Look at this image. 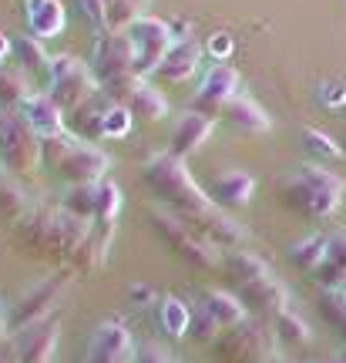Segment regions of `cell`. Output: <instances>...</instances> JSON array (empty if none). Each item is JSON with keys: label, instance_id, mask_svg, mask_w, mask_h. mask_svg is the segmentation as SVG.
Instances as JSON below:
<instances>
[{"label": "cell", "instance_id": "1", "mask_svg": "<svg viewBox=\"0 0 346 363\" xmlns=\"http://www.w3.org/2000/svg\"><path fill=\"white\" fill-rule=\"evenodd\" d=\"M91 229H94L91 222L77 219L61 206H38L13 229V239L27 256L48 262H65L67 269H74L77 256L91 242Z\"/></svg>", "mask_w": 346, "mask_h": 363}, {"label": "cell", "instance_id": "2", "mask_svg": "<svg viewBox=\"0 0 346 363\" xmlns=\"http://www.w3.org/2000/svg\"><path fill=\"white\" fill-rule=\"evenodd\" d=\"M141 179L148 182V189L165 202V208H172L182 219H195V216H202L208 208H216L208 192L192 179L189 165L182 158H175L172 152H158V155L148 158L141 165Z\"/></svg>", "mask_w": 346, "mask_h": 363}, {"label": "cell", "instance_id": "3", "mask_svg": "<svg viewBox=\"0 0 346 363\" xmlns=\"http://www.w3.org/2000/svg\"><path fill=\"white\" fill-rule=\"evenodd\" d=\"M279 192H282V202L289 208H296L306 219L320 222V219H330L336 208L343 206L346 182L336 172L306 162L303 169H296L293 175H286L279 182Z\"/></svg>", "mask_w": 346, "mask_h": 363}, {"label": "cell", "instance_id": "4", "mask_svg": "<svg viewBox=\"0 0 346 363\" xmlns=\"http://www.w3.org/2000/svg\"><path fill=\"white\" fill-rule=\"evenodd\" d=\"M148 219H152L155 235H158L175 256H182L189 266H195V269H222L225 252H218L206 235L195 233L192 225L182 219V216H175L172 208H152Z\"/></svg>", "mask_w": 346, "mask_h": 363}, {"label": "cell", "instance_id": "5", "mask_svg": "<svg viewBox=\"0 0 346 363\" xmlns=\"http://www.w3.org/2000/svg\"><path fill=\"white\" fill-rule=\"evenodd\" d=\"M276 333L269 323L256 316H245L242 323L222 330L212 343V360L216 363H269L276 357Z\"/></svg>", "mask_w": 346, "mask_h": 363}, {"label": "cell", "instance_id": "6", "mask_svg": "<svg viewBox=\"0 0 346 363\" xmlns=\"http://www.w3.org/2000/svg\"><path fill=\"white\" fill-rule=\"evenodd\" d=\"M65 115L77 111L81 104H88L91 98L101 94V84L91 74V67L74 57V54H57L51 57V81H48V91H44Z\"/></svg>", "mask_w": 346, "mask_h": 363}, {"label": "cell", "instance_id": "7", "mask_svg": "<svg viewBox=\"0 0 346 363\" xmlns=\"http://www.w3.org/2000/svg\"><path fill=\"white\" fill-rule=\"evenodd\" d=\"M74 283V269H61L48 276V279H40L38 286H30L27 293L11 303V313H4V320H7V330H24L30 323H40V320H48L57 313V303L65 299V293L71 289Z\"/></svg>", "mask_w": 346, "mask_h": 363}, {"label": "cell", "instance_id": "8", "mask_svg": "<svg viewBox=\"0 0 346 363\" xmlns=\"http://www.w3.org/2000/svg\"><path fill=\"white\" fill-rule=\"evenodd\" d=\"M0 165L17 175H30L40 165V138L7 111H0Z\"/></svg>", "mask_w": 346, "mask_h": 363}, {"label": "cell", "instance_id": "9", "mask_svg": "<svg viewBox=\"0 0 346 363\" xmlns=\"http://www.w3.org/2000/svg\"><path fill=\"white\" fill-rule=\"evenodd\" d=\"M131 44H135V74L138 78H148V74H158L162 61L168 57V51L175 48V38L168 30L165 21L158 17H138L128 30Z\"/></svg>", "mask_w": 346, "mask_h": 363}, {"label": "cell", "instance_id": "10", "mask_svg": "<svg viewBox=\"0 0 346 363\" xmlns=\"http://www.w3.org/2000/svg\"><path fill=\"white\" fill-rule=\"evenodd\" d=\"M91 74L98 78V84L121 78V74H135V44L128 34H111L101 30L94 34L91 44Z\"/></svg>", "mask_w": 346, "mask_h": 363}, {"label": "cell", "instance_id": "11", "mask_svg": "<svg viewBox=\"0 0 346 363\" xmlns=\"http://www.w3.org/2000/svg\"><path fill=\"white\" fill-rule=\"evenodd\" d=\"M57 343H61V316L57 313L13 333L17 363H54Z\"/></svg>", "mask_w": 346, "mask_h": 363}, {"label": "cell", "instance_id": "12", "mask_svg": "<svg viewBox=\"0 0 346 363\" xmlns=\"http://www.w3.org/2000/svg\"><path fill=\"white\" fill-rule=\"evenodd\" d=\"M189 225H192L195 233H202L212 242V246L218 249V252H239V249H249V242H252V233L245 229V225H239V222L232 219V216H225L222 208H208V212H202V216H195V219H185Z\"/></svg>", "mask_w": 346, "mask_h": 363}, {"label": "cell", "instance_id": "13", "mask_svg": "<svg viewBox=\"0 0 346 363\" xmlns=\"http://www.w3.org/2000/svg\"><path fill=\"white\" fill-rule=\"evenodd\" d=\"M135 340L121 320H104L98 323L94 337L88 343V360L84 363H135Z\"/></svg>", "mask_w": 346, "mask_h": 363}, {"label": "cell", "instance_id": "14", "mask_svg": "<svg viewBox=\"0 0 346 363\" xmlns=\"http://www.w3.org/2000/svg\"><path fill=\"white\" fill-rule=\"evenodd\" d=\"M239 299L249 316H256L262 323H272L282 310H289V289L276 279V276H266V279H256L249 286H239Z\"/></svg>", "mask_w": 346, "mask_h": 363}, {"label": "cell", "instance_id": "15", "mask_svg": "<svg viewBox=\"0 0 346 363\" xmlns=\"http://www.w3.org/2000/svg\"><path fill=\"white\" fill-rule=\"evenodd\" d=\"M108 169H111V158L104 155L98 145L81 142L54 172H57L67 185H94V182L108 179Z\"/></svg>", "mask_w": 346, "mask_h": 363}, {"label": "cell", "instance_id": "16", "mask_svg": "<svg viewBox=\"0 0 346 363\" xmlns=\"http://www.w3.org/2000/svg\"><path fill=\"white\" fill-rule=\"evenodd\" d=\"M212 131H216V118L206 115V111H199V108H192V111H185V115L179 118V125H175V131H172L168 152L185 162V158L195 155V152L212 138Z\"/></svg>", "mask_w": 346, "mask_h": 363}, {"label": "cell", "instance_id": "17", "mask_svg": "<svg viewBox=\"0 0 346 363\" xmlns=\"http://www.w3.org/2000/svg\"><path fill=\"white\" fill-rule=\"evenodd\" d=\"M17 118L24 121L27 128L34 131L38 138H51V135H61L67 125V115L57 108V104L44 94V91H34L21 108H17Z\"/></svg>", "mask_w": 346, "mask_h": 363}, {"label": "cell", "instance_id": "18", "mask_svg": "<svg viewBox=\"0 0 346 363\" xmlns=\"http://www.w3.org/2000/svg\"><path fill=\"white\" fill-rule=\"evenodd\" d=\"M206 192L218 208H245L256 199V179L242 169H229L222 175H216Z\"/></svg>", "mask_w": 346, "mask_h": 363}, {"label": "cell", "instance_id": "19", "mask_svg": "<svg viewBox=\"0 0 346 363\" xmlns=\"http://www.w3.org/2000/svg\"><path fill=\"white\" fill-rule=\"evenodd\" d=\"M235 88H239V71L229 65H216L206 78H202L195 108L206 111V115H216V111H222V104H229L232 98H235Z\"/></svg>", "mask_w": 346, "mask_h": 363}, {"label": "cell", "instance_id": "20", "mask_svg": "<svg viewBox=\"0 0 346 363\" xmlns=\"http://www.w3.org/2000/svg\"><path fill=\"white\" fill-rule=\"evenodd\" d=\"M24 21L30 38L48 40L57 38L67 24V11L61 0H24Z\"/></svg>", "mask_w": 346, "mask_h": 363}, {"label": "cell", "instance_id": "21", "mask_svg": "<svg viewBox=\"0 0 346 363\" xmlns=\"http://www.w3.org/2000/svg\"><path fill=\"white\" fill-rule=\"evenodd\" d=\"M202 54H206V48H202L195 38L179 40V44L168 51L165 61H162V67H158V78L168 81V84H185V81H192L199 65H202Z\"/></svg>", "mask_w": 346, "mask_h": 363}, {"label": "cell", "instance_id": "22", "mask_svg": "<svg viewBox=\"0 0 346 363\" xmlns=\"http://www.w3.org/2000/svg\"><path fill=\"white\" fill-rule=\"evenodd\" d=\"M225 121H229L235 131H242V135H266L272 128L269 115H266V108L252 98H242V94H235L229 104H225Z\"/></svg>", "mask_w": 346, "mask_h": 363}, {"label": "cell", "instance_id": "23", "mask_svg": "<svg viewBox=\"0 0 346 363\" xmlns=\"http://www.w3.org/2000/svg\"><path fill=\"white\" fill-rule=\"evenodd\" d=\"M316 279H320V286H336V289L346 286V225L326 235V256H323V266L316 269Z\"/></svg>", "mask_w": 346, "mask_h": 363}, {"label": "cell", "instance_id": "24", "mask_svg": "<svg viewBox=\"0 0 346 363\" xmlns=\"http://www.w3.org/2000/svg\"><path fill=\"white\" fill-rule=\"evenodd\" d=\"M199 303H202V306L216 316V323L222 326V330L242 323L245 316H249V313H245V306H242V299L232 296V293H225V289H218V286L202 289V293H199Z\"/></svg>", "mask_w": 346, "mask_h": 363}, {"label": "cell", "instance_id": "25", "mask_svg": "<svg viewBox=\"0 0 346 363\" xmlns=\"http://www.w3.org/2000/svg\"><path fill=\"white\" fill-rule=\"evenodd\" d=\"M34 208H38V202H34V195L27 189H21L11 179H0V222H11L17 229Z\"/></svg>", "mask_w": 346, "mask_h": 363}, {"label": "cell", "instance_id": "26", "mask_svg": "<svg viewBox=\"0 0 346 363\" xmlns=\"http://www.w3.org/2000/svg\"><path fill=\"white\" fill-rule=\"evenodd\" d=\"M222 269H225V276H229L235 286H249V283H256V279H266V276H272L269 266H266V259H259L252 249L229 252V256L222 259Z\"/></svg>", "mask_w": 346, "mask_h": 363}, {"label": "cell", "instance_id": "27", "mask_svg": "<svg viewBox=\"0 0 346 363\" xmlns=\"http://www.w3.org/2000/svg\"><path fill=\"white\" fill-rule=\"evenodd\" d=\"M13 57H17V67L27 74V81H44V88H48V81H51V57L48 51L38 44V38H21L13 44Z\"/></svg>", "mask_w": 346, "mask_h": 363}, {"label": "cell", "instance_id": "28", "mask_svg": "<svg viewBox=\"0 0 346 363\" xmlns=\"http://www.w3.org/2000/svg\"><path fill=\"white\" fill-rule=\"evenodd\" d=\"M118 212H121V189H118V182L101 179L98 182V212H94V222H91V225H94L98 233L115 235Z\"/></svg>", "mask_w": 346, "mask_h": 363}, {"label": "cell", "instance_id": "29", "mask_svg": "<svg viewBox=\"0 0 346 363\" xmlns=\"http://www.w3.org/2000/svg\"><path fill=\"white\" fill-rule=\"evenodd\" d=\"M286 256L293 262V269L299 272H313L323 266V256H326V235L313 233V235H303V239H296L293 246L286 249Z\"/></svg>", "mask_w": 346, "mask_h": 363}, {"label": "cell", "instance_id": "30", "mask_svg": "<svg viewBox=\"0 0 346 363\" xmlns=\"http://www.w3.org/2000/svg\"><path fill=\"white\" fill-rule=\"evenodd\" d=\"M269 326H272V333H276V340L286 343V347H293V350H303V347H309V340H313L309 323L293 310V306H289V310H282Z\"/></svg>", "mask_w": 346, "mask_h": 363}, {"label": "cell", "instance_id": "31", "mask_svg": "<svg viewBox=\"0 0 346 363\" xmlns=\"http://www.w3.org/2000/svg\"><path fill=\"white\" fill-rule=\"evenodd\" d=\"M125 108L131 111V118H141V121H162V118L168 115V98L145 81V84L131 94V101L125 104Z\"/></svg>", "mask_w": 346, "mask_h": 363}, {"label": "cell", "instance_id": "32", "mask_svg": "<svg viewBox=\"0 0 346 363\" xmlns=\"http://www.w3.org/2000/svg\"><path fill=\"white\" fill-rule=\"evenodd\" d=\"M108 104H94V98H91L88 104H81L77 111H71L67 115V125L81 135V138H88V142H94V138H104V111H108Z\"/></svg>", "mask_w": 346, "mask_h": 363}, {"label": "cell", "instance_id": "33", "mask_svg": "<svg viewBox=\"0 0 346 363\" xmlns=\"http://www.w3.org/2000/svg\"><path fill=\"white\" fill-rule=\"evenodd\" d=\"M316 310H320L323 320L346 340V289L320 286V293H316Z\"/></svg>", "mask_w": 346, "mask_h": 363}, {"label": "cell", "instance_id": "34", "mask_svg": "<svg viewBox=\"0 0 346 363\" xmlns=\"http://www.w3.org/2000/svg\"><path fill=\"white\" fill-rule=\"evenodd\" d=\"M189 323H192V306H185L182 299L165 296L158 299V326L165 330L168 337H185L189 333Z\"/></svg>", "mask_w": 346, "mask_h": 363}, {"label": "cell", "instance_id": "35", "mask_svg": "<svg viewBox=\"0 0 346 363\" xmlns=\"http://www.w3.org/2000/svg\"><path fill=\"white\" fill-rule=\"evenodd\" d=\"M61 208L77 216V219L94 222V212H98V182L94 185H67L65 199H61Z\"/></svg>", "mask_w": 346, "mask_h": 363}, {"label": "cell", "instance_id": "36", "mask_svg": "<svg viewBox=\"0 0 346 363\" xmlns=\"http://www.w3.org/2000/svg\"><path fill=\"white\" fill-rule=\"evenodd\" d=\"M34 91H30V81L21 67H0V104H7V108H21V104L30 98Z\"/></svg>", "mask_w": 346, "mask_h": 363}, {"label": "cell", "instance_id": "37", "mask_svg": "<svg viewBox=\"0 0 346 363\" xmlns=\"http://www.w3.org/2000/svg\"><path fill=\"white\" fill-rule=\"evenodd\" d=\"M77 145H81V142H77L74 135H67V131L51 135V138H40V162H44V165H51V169H57V165H61V162L74 152Z\"/></svg>", "mask_w": 346, "mask_h": 363}, {"label": "cell", "instance_id": "38", "mask_svg": "<svg viewBox=\"0 0 346 363\" xmlns=\"http://www.w3.org/2000/svg\"><path fill=\"white\" fill-rule=\"evenodd\" d=\"M222 333V326L216 323V316L202 306V303H195L192 310V323H189V337H195L199 343H216V337Z\"/></svg>", "mask_w": 346, "mask_h": 363}, {"label": "cell", "instance_id": "39", "mask_svg": "<svg viewBox=\"0 0 346 363\" xmlns=\"http://www.w3.org/2000/svg\"><path fill=\"white\" fill-rule=\"evenodd\" d=\"M303 145H306L313 155H320V158H326V162H336V158L343 155V148L326 135V131H320V128H303Z\"/></svg>", "mask_w": 346, "mask_h": 363}, {"label": "cell", "instance_id": "40", "mask_svg": "<svg viewBox=\"0 0 346 363\" xmlns=\"http://www.w3.org/2000/svg\"><path fill=\"white\" fill-rule=\"evenodd\" d=\"M131 111L128 108H121V104H108V111H104V138H125L131 131Z\"/></svg>", "mask_w": 346, "mask_h": 363}, {"label": "cell", "instance_id": "41", "mask_svg": "<svg viewBox=\"0 0 346 363\" xmlns=\"http://www.w3.org/2000/svg\"><path fill=\"white\" fill-rule=\"evenodd\" d=\"M74 7H77V13L88 21L98 34L101 30H108V17H104V0H74Z\"/></svg>", "mask_w": 346, "mask_h": 363}, {"label": "cell", "instance_id": "42", "mask_svg": "<svg viewBox=\"0 0 346 363\" xmlns=\"http://www.w3.org/2000/svg\"><path fill=\"white\" fill-rule=\"evenodd\" d=\"M320 104L323 108H346V84H340V81H323Z\"/></svg>", "mask_w": 346, "mask_h": 363}, {"label": "cell", "instance_id": "43", "mask_svg": "<svg viewBox=\"0 0 346 363\" xmlns=\"http://www.w3.org/2000/svg\"><path fill=\"white\" fill-rule=\"evenodd\" d=\"M135 363H175V360H172V353L162 350L158 343H141L138 350H135Z\"/></svg>", "mask_w": 346, "mask_h": 363}, {"label": "cell", "instance_id": "44", "mask_svg": "<svg viewBox=\"0 0 346 363\" xmlns=\"http://www.w3.org/2000/svg\"><path fill=\"white\" fill-rule=\"evenodd\" d=\"M128 299L135 303V306H152V303H158V293H155L148 283H131L128 286Z\"/></svg>", "mask_w": 346, "mask_h": 363}, {"label": "cell", "instance_id": "45", "mask_svg": "<svg viewBox=\"0 0 346 363\" xmlns=\"http://www.w3.org/2000/svg\"><path fill=\"white\" fill-rule=\"evenodd\" d=\"M208 54L216 57V61H225L232 54V38L229 34H212V40H208Z\"/></svg>", "mask_w": 346, "mask_h": 363}, {"label": "cell", "instance_id": "46", "mask_svg": "<svg viewBox=\"0 0 346 363\" xmlns=\"http://www.w3.org/2000/svg\"><path fill=\"white\" fill-rule=\"evenodd\" d=\"M0 363H17V350H13V337L0 343Z\"/></svg>", "mask_w": 346, "mask_h": 363}, {"label": "cell", "instance_id": "47", "mask_svg": "<svg viewBox=\"0 0 346 363\" xmlns=\"http://www.w3.org/2000/svg\"><path fill=\"white\" fill-rule=\"evenodd\" d=\"M13 51V44L11 40H7V34H0V67L7 65V54Z\"/></svg>", "mask_w": 346, "mask_h": 363}, {"label": "cell", "instance_id": "48", "mask_svg": "<svg viewBox=\"0 0 346 363\" xmlns=\"http://www.w3.org/2000/svg\"><path fill=\"white\" fill-rule=\"evenodd\" d=\"M4 340H7V320L0 316V343H4Z\"/></svg>", "mask_w": 346, "mask_h": 363}, {"label": "cell", "instance_id": "49", "mask_svg": "<svg viewBox=\"0 0 346 363\" xmlns=\"http://www.w3.org/2000/svg\"><path fill=\"white\" fill-rule=\"evenodd\" d=\"M269 363H293V360H289V357H282V353H276V357H272Z\"/></svg>", "mask_w": 346, "mask_h": 363}, {"label": "cell", "instance_id": "50", "mask_svg": "<svg viewBox=\"0 0 346 363\" xmlns=\"http://www.w3.org/2000/svg\"><path fill=\"white\" fill-rule=\"evenodd\" d=\"M138 4H145V0H138Z\"/></svg>", "mask_w": 346, "mask_h": 363}, {"label": "cell", "instance_id": "51", "mask_svg": "<svg viewBox=\"0 0 346 363\" xmlns=\"http://www.w3.org/2000/svg\"><path fill=\"white\" fill-rule=\"evenodd\" d=\"M0 316H4V313H0Z\"/></svg>", "mask_w": 346, "mask_h": 363}]
</instances>
